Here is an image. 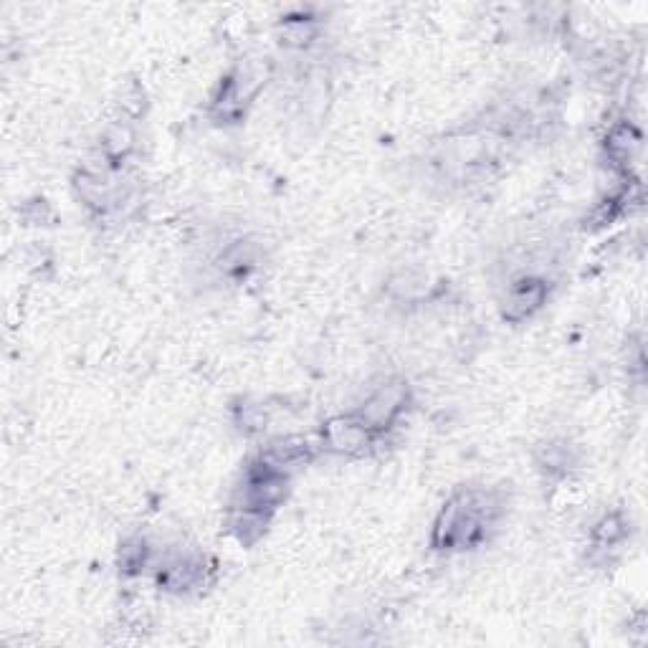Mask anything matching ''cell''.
<instances>
[{"label":"cell","mask_w":648,"mask_h":648,"mask_svg":"<svg viewBox=\"0 0 648 648\" xmlns=\"http://www.w3.org/2000/svg\"><path fill=\"white\" fill-rule=\"evenodd\" d=\"M502 502L486 489H464L443 504L433 524L431 545L436 550H471L486 540V532L497 522Z\"/></svg>","instance_id":"obj_1"},{"label":"cell","mask_w":648,"mask_h":648,"mask_svg":"<svg viewBox=\"0 0 648 648\" xmlns=\"http://www.w3.org/2000/svg\"><path fill=\"white\" fill-rule=\"evenodd\" d=\"M266 79H269V66L264 61H243L218 87L211 104L213 117L218 122H238L246 114L251 99L264 89Z\"/></svg>","instance_id":"obj_2"},{"label":"cell","mask_w":648,"mask_h":648,"mask_svg":"<svg viewBox=\"0 0 648 648\" xmlns=\"http://www.w3.org/2000/svg\"><path fill=\"white\" fill-rule=\"evenodd\" d=\"M289 492V474L287 471L271 466L264 456L251 461L243 471V481L236 492V504L233 507L256 509V512L271 514L279 507Z\"/></svg>","instance_id":"obj_3"},{"label":"cell","mask_w":648,"mask_h":648,"mask_svg":"<svg viewBox=\"0 0 648 648\" xmlns=\"http://www.w3.org/2000/svg\"><path fill=\"white\" fill-rule=\"evenodd\" d=\"M411 403V388L405 380H385L383 385L373 390L368 398L362 400V405L355 411L365 426L373 433L385 431L398 421L400 413Z\"/></svg>","instance_id":"obj_4"},{"label":"cell","mask_w":648,"mask_h":648,"mask_svg":"<svg viewBox=\"0 0 648 648\" xmlns=\"http://www.w3.org/2000/svg\"><path fill=\"white\" fill-rule=\"evenodd\" d=\"M208 557L195 550H173L157 565V585L173 593L200 588L208 578Z\"/></svg>","instance_id":"obj_5"},{"label":"cell","mask_w":648,"mask_h":648,"mask_svg":"<svg viewBox=\"0 0 648 648\" xmlns=\"http://www.w3.org/2000/svg\"><path fill=\"white\" fill-rule=\"evenodd\" d=\"M547 281L535 274H522L507 287L502 299V317L509 322H524L530 319L542 304L547 302Z\"/></svg>","instance_id":"obj_6"},{"label":"cell","mask_w":648,"mask_h":648,"mask_svg":"<svg viewBox=\"0 0 648 648\" xmlns=\"http://www.w3.org/2000/svg\"><path fill=\"white\" fill-rule=\"evenodd\" d=\"M370 431L355 413L350 416H335L322 426L324 449L340 456H360L370 446Z\"/></svg>","instance_id":"obj_7"},{"label":"cell","mask_w":648,"mask_h":648,"mask_svg":"<svg viewBox=\"0 0 648 648\" xmlns=\"http://www.w3.org/2000/svg\"><path fill=\"white\" fill-rule=\"evenodd\" d=\"M261 456L276 469L292 474L294 469H302L314 459V446L304 436H284L271 441Z\"/></svg>","instance_id":"obj_8"},{"label":"cell","mask_w":648,"mask_h":648,"mask_svg":"<svg viewBox=\"0 0 648 648\" xmlns=\"http://www.w3.org/2000/svg\"><path fill=\"white\" fill-rule=\"evenodd\" d=\"M535 464L547 476H567L578 464V449L567 438H550L537 446Z\"/></svg>","instance_id":"obj_9"},{"label":"cell","mask_w":648,"mask_h":648,"mask_svg":"<svg viewBox=\"0 0 648 648\" xmlns=\"http://www.w3.org/2000/svg\"><path fill=\"white\" fill-rule=\"evenodd\" d=\"M135 142L137 135L130 122H122V119L112 122V125H107V130H104L102 135V157L107 160V165L117 168L119 162L135 150Z\"/></svg>","instance_id":"obj_10"},{"label":"cell","mask_w":648,"mask_h":648,"mask_svg":"<svg viewBox=\"0 0 648 648\" xmlns=\"http://www.w3.org/2000/svg\"><path fill=\"white\" fill-rule=\"evenodd\" d=\"M269 517L266 512H256V509L233 507L231 517H228V530L243 545H254L264 537L266 527H269Z\"/></svg>","instance_id":"obj_11"},{"label":"cell","mask_w":648,"mask_h":648,"mask_svg":"<svg viewBox=\"0 0 648 648\" xmlns=\"http://www.w3.org/2000/svg\"><path fill=\"white\" fill-rule=\"evenodd\" d=\"M259 261V251L251 241H233L218 256V269L228 276H246Z\"/></svg>","instance_id":"obj_12"},{"label":"cell","mask_w":648,"mask_h":648,"mask_svg":"<svg viewBox=\"0 0 648 648\" xmlns=\"http://www.w3.org/2000/svg\"><path fill=\"white\" fill-rule=\"evenodd\" d=\"M638 147H641V135L633 130L631 125L621 122V125L613 127L608 132V140H605V150H608V157L613 160V165H626L636 157Z\"/></svg>","instance_id":"obj_13"},{"label":"cell","mask_w":648,"mask_h":648,"mask_svg":"<svg viewBox=\"0 0 648 648\" xmlns=\"http://www.w3.org/2000/svg\"><path fill=\"white\" fill-rule=\"evenodd\" d=\"M388 289L398 302H421V299L428 297L431 292V284H428V276L421 274V271L405 269L398 271L393 279L388 281Z\"/></svg>","instance_id":"obj_14"},{"label":"cell","mask_w":648,"mask_h":648,"mask_svg":"<svg viewBox=\"0 0 648 648\" xmlns=\"http://www.w3.org/2000/svg\"><path fill=\"white\" fill-rule=\"evenodd\" d=\"M319 23L309 16H292L279 26L281 44L289 49H304L317 38Z\"/></svg>","instance_id":"obj_15"},{"label":"cell","mask_w":648,"mask_h":648,"mask_svg":"<svg viewBox=\"0 0 648 648\" xmlns=\"http://www.w3.org/2000/svg\"><path fill=\"white\" fill-rule=\"evenodd\" d=\"M628 535V522L621 512L605 514L598 524L593 527V545L600 550H613L621 545Z\"/></svg>","instance_id":"obj_16"},{"label":"cell","mask_w":648,"mask_h":648,"mask_svg":"<svg viewBox=\"0 0 648 648\" xmlns=\"http://www.w3.org/2000/svg\"><path fill=\"white\" fill-rule=\"evenodd\" d=\"M152 550L142 537H132L119 550V570L125 575H142L147 565H150Z\"/></svg>","instance_id":"obj_17"},{"label":"cell","mask_w":648,"mask_h":648,"mask_svg":"<svg viewBox=\"0 0 648 648\" xmlns=\"http://www.w3.org/2000/svg\"><path fill=\"white\" fill-rule=\"evenodd\" d=\"M266 421H269V413L261 403H246L238 408L236 413V426L241 428L243 433H259L266 428Z\"/></svg>","instance_id":"obj_18"}]
</instances>
